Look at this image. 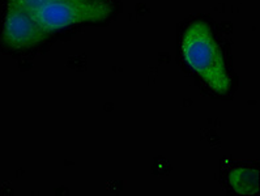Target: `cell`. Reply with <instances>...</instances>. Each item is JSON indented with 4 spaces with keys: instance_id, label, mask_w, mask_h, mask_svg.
Returning a JSON list of instances; mask_svg holds the SVG:
<instances>
[{
    "instance_id": "cell-1",
    "label": "cell",
    "mask_w": 260,
    "mask_h": 196,
    "mask_svg": "<svg viewBox=\"0 0 260 196\" xmlns=\"http://www.w3.org/2000/svg\"><path fill=\"white\" fill-rule=\"evenodd\" d=\"M182 54L187 64L213 92L222 94L229 90L230 80L225 61L208 24L195 21L186 29L182 40Z\"/></svg>"
},
{
    "instance_id": "cell-2",
    "label": "cell",
    "mask_w": 260,
    "mask_h": 196,
    "mask_svg": "<svg viewBox=\"0 0 260 196\" xmlns=\"http://www.w3.org/2000/svg\"><path fill=\"white\" fill-rule=\"evenodd\" d=\"M111 7L92 0H60L45 7L33 16L47 34L81 22H97L107 19Z\"/></svg>"
},
{
    "instance_id": "cell-3",
    "label": "cell",
    "mask_w": 260,
    "mask_h": 196,
    "mask_svg": "<svg viewBox=\"0 0 260 196\" xmlns=\"http://www.w3.org/2000/svg\"><path fill=\"white\" fill-rule=\"evenodd\" d=\"M46 34L30 13L13 0L11 2L3 29V40L8 46L13 49L33 46L42 42Z\"/></svg>"
},
{
    "instance_id": "cell-4",
    "label": "cell",
    "mask_w": 260,
    "mask_h": 196,
    "mask_svg": "<svg viewBox=\"0 0 260 196\" xmlns=\"http://www.w3.org/2000/svg\"><path fill=\"white\" fill-rule=\"evenodd\" d=\"M252 170H236L232 174V182L234 190L242 193H251L257 190V173Z\"/></svg>"
},
{
    "instance_id": "cell-5",
    "label": "cell",
    "mask_w": 260,
    "mask_h": 196,
    "mask_svg": "<svg viewBox=\"0 0 260 196\" xmlns=\"http://www.w3.org/2000/svg\"><path fill=\"white\" fill-rule=\"evenodd\" d=\"M13 2H16L26 12L30 13L31 16H34L37 12H40L42 8H45V7L50 6L52 3H56V2H60V0H13Z\"/></svg>"
}]
</instances>
